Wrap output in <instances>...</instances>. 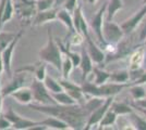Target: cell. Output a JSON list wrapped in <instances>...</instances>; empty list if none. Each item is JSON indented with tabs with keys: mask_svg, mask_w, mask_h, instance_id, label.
Returning a JSON list of instances; mask_svg holds the SVG:
<instances>
[{
	"mask_svg": "<svg viewBox=\"0 0 146 130\" xmlns=\"http://www.w3.org/2000/svg\"><path fill=\"white\" fill-rule=\"evenodd\" d=\"M30 107L32 110L39 112L45 115H50L60 118L64 123H67L70 129L81 130L85 128L86 122L90 114L87 113L85 107L75 103L72 105H60V104H50V105H40L31 103Z\"/></svg>",
	"mask_w": 146,
	"mask_h": 130,
	"instance_id": "6da1fadb",
	"label": "cell"
},
{
	"mask_svg": "<svg viewBox=\"0 0 146 130\" xmlns=\"http://www.w3.org/2000/svg\"><path fill=\"white\" fill-rule=\"evenodd\" d=\"M38 56L40 61L52 65L58 72H61L62 52L57 40L54 37L51 28H48L47 31V41L43 48L38 51Z\"/></svg>",
	"mask_w": 146,
	"mask_h": 130,
	"instance_id": "7a4b0ae2",
	"label": "cell"
},
{
	"mask_svg": "<svg viewBox=\"0 0 146 130\" xmlns=\"http://www.w3.org/2000/svg\"><path fill=\"white\" fill-rule=\"evenodd\" d=\"M14 12L20 21L25 24L32 23V20L37 13L36 0H12Z\"/></svg>",
	"mask_w": 146,
	"mask_h": 130,
	"instance_id": "3957f363",
	"label": "cell"
},
{
	"mask_svg": "<svg viewBox=\"0 0 146 130\" xmlns=\"http://www.w3.org/2000/svg\"><path fill=\"white\" fill-rule=\"evenodd\" d=\"M30 88L33 93V102L35 104H40V105L57 104L55 99L51 95V93L49 92L47 87L45 86L44 81L33 78Z\"/></svg>",
	"mask_w": 146,
	"mask_h": 130,
	"instance_id": "277c9868",
	"label": "cell"
},
{
	"mask_svg": "<svg viewBox=\"0 0 146 130\" xmlns=\"http://www.w3.org/2000/svg\"><path fill=\"white\" fill-rule=\"evenodd\" d=\"M124 31L121 28V26L115 23L113 21L106 20L103 25V37L106 44H118L123 38ZM105 44V46H106Z\"/></svg>",
	"mask_w": 146,
	"mask_h": 130,
	"instance_id": "5b68a950",
	"label": "cell"
},
{
	"mask_svg": "<svg viewBox=\"0 0 146 130\" xmlns=\"http://www.w3.org/2000/svg\"><path fill=\"white\" fill-rule=\"evenodd\" d=\"M3 116L9 119L12 124V129L17 130H31L34 126H36L38 122H34L31 120L29 118H25L21 115H19L17 112H14L11 106L8 107V110L6 112L2 113Z\"/></svg>",
	"mask_w": 146,
	"mask_h": 130,
	"instance_id": "8992f818",
	"label": "cell"
},
{
	"mask_svg": "<svg viewBox=\"0 0 146 130\" xmlns=\"http://www.w3.org/2000/svg\"><path fill=\"white\" fill-rule=\"evenodd\" d=\"M29 75L30 73L26 72H15L10 77V80L8 81L6 86L1 87V94L3 98L10 97V94L14 92L15 90L20 89L21 87H24L25 82L29 80Z\"/></svg>",
	"mask_w": 146,
	"mask_h": 130,
	"instance_id": "52a82bcc",
	"label": "cell"
},
{
	"mask_svg": "<svg viewBox=\"0 0 146 130\" xmlns=\"http://www.w3.org/2000/svg\"><path fill=\"white\" fill-rule=\"evenodd\" d=\"M24 35V29H21L18 31L17 36L14 38L12 42L10 43L7 48L2 50V52L0 53L1 54V59H2V62H3V67H5V72L9 75L10 77L12 76V59H13V53H14V50L18 46L20 39L23 37Z\"/></svg>",
	"mask_w": 146,
	"mask_h": 130,
	"instance_id": "ba28073f",
	"label": "cell"
},
{
	"mask_svg": "<svg viewBox=\"0 0 146 130\" xmlns=\"http://www.w3.org/2000/svg\"><path fill=\"white\" fill-rule=\"evenodd\" d=\"M115 100V97H108L106 98L105 102L100 106H98L95 111H93L91 113V115L88 116V119L86 122L85 125V130L93 129L94 126H97L99 124V122L103 119V117L105 116V114L107 113V111L110 108V105L112 103V101Z\"/></svg>",
	"mask_w": 146,
	"mask_h": 130,
	"instance_id": "9c48e42d",
	"label": "cell"
},
{
	"mask_svg": "<svg viewBox=\"0 0 146 130\" xmlns=\"http://www.w3.org/2000/svg\"><path fill=\"white\" fill-rule=\"evenodd\" d=\"M106 9H107V1L99 8V10H98L97 12L92 16L91 22H90V24H88L90 27L92 28V31L95 33L98 41L102 43L103 46L106 44L105 40H104V37H103V25H104V22H105V20H104V14H106Z\"/></svg>",
	"mask_w": 146,
	"mask_h": 130,
	"instance_id": "30bf717a",
	"label": "cell"
},
{
	"mask_svg": "<svg viewBox=\"0 0 146 130\" xmlns=\"http://www.w3.org/2000/svg\"><path fill=\"white\" fill-rule=\"evenodd\" d=\"M58 80H59V82L61 84L63 90H64L68 94H70L73 99L76 101V103L83 104L86 100H87L86 99V95L84 94L83 90H82L81 85H76L75 82L71 81L69 78H63V77L59 78Z\"/></svg>",
	"mask_w": 146,
	"mask_h": 130,
	"instance_id": "8fae6325",
	"label": "cell"
},
{
	"mask_svg": "<svg viewBox=\"0 0 146 130\" xmlns=\"http://www.w3.org/2000/svg\"><path fill=\"white\" fill-rule=\"evenodd\" d=\"M73 25H74V29L82 34L84 38L90 36V25L86 22V19L82 11V7L78 6L74 11H73Z\"/></svg>",
	"mask_w": 146,
	"mask_h": 130,
	"instance_id": "7c38bea8",
	"label": "cell"
},
{
	"mask_svg": "<svg viewBox=\"0 0 146 130\" xmlns=\"http://www.w3.org/2000/svg\"><path fill=\"white\" fill-rule=\"evenodd\" d=\"M86 40V51L88 53V56H91L92 61L95 64H103L106 60V53L103 49H100L96 43L92 40L91 36L85 38Z\"/></svg>",
	"mask_w": 146,
	"mask_h": 130,
	"instance_id": "4fadbf2b",
	"label": "cell"
},
{
	"mask_svg": "<svg viewBox=\"0 0 146 130\" xmlns=\"http://www.w3.org/2000/svg\"><path fill=\"white\" fill-rule=\"evenodd\" d=\"M57 12H58V8H52V9L44 10V11H37L31 24L33 26H42V25L48 24L50 22L57 21Z\"/></svg>",
	"mask_w": 146,
	"mask_h": 130,
	"instance_id": "5bb4252c",
	"label": "cell"
},
{
	"mask_svg": "<svg viewBox=\"0 0 146 130\" xmlns=\"http://www.w3.org/2000/svg\"><path fill=\"white\" fill-rule=\"evenodd\" d=\"M18 72H26L30 74H34V78L44 81V79L47 76V63L40 61L35 64H29L26 66L19 68Z\"/></svg>",
	"mask_w": 146,
	"mask_h": 130,
	"instance_id": "9a60e30c",
	"label": "cell"
},
{
	"mask_svg": "<svg viewBox=\"0 0 146 130\" xmlns=\"http://www.w3.org/2000/svg\"><path fill=\"white\" fill-rule=\"evenodd\" d=\"M146 15V6L143 7L139 12H136L132 18L125 20L121 24V28L123 29L124 34H130L132 31H134V28L137 26V24H140V22L143 20V18Z\"/></svg>",
	"mask_w": 146,
	"mask_h": 130,
	"instance_id": "2e32d148",
	"label": "cell"
},
{
	"mask_svg": "<svg viewBox=\"0 0 146 130\" xmlns=\"http://www.w3.org/2000/svg\"><path fill=\"white\" fill-rule=\"evenodd\" d=\"M10 97L22 105H30L31 103H33V93L29 87H21L20 89L11 93Z\"/></svg>",
	"mask_w": 146,
	"mask_h": 130,
	"instance_id": "e0dca14e",
	"label": "cell"
},
{
	"mask_svg": "<svg viewBox=\"0 0 146 130\" xmlns=\"http://www.w3.org/2000/svg\"><path fill=\"white\" fill-rule=\"evenodd\" d=\"M80 68L82 71V80H85L90 77L92 74V71L94 67V62L92 61L91 56H88L86 48H82L81 51V63H80Z\"/></svg>",
	"mask_w": 146,
	"mask_h": 130,
	"instance_id": "ac0fdd59",
	"label": "cell"
},
{
	"mask_svg": "<svg viewBox=\"0 0 146 130\" xmlns=\"http://www.w3.org/2000/svg\"><path fill=\"white\" fill-rule=\"evenodd\" d=\"M128 86V84H118V82H112V81H107L103 85H100V91L104 98L108 97H116L118 93H120Z\"/></svg>",
	"mask_w": 146,
	"mask_h": 130,
	"instance_id": "d6986e66",
	"label": "cell"
},
{
	"mask_svg": "<svg viewBox=\"0 0 146 130\" xmlns=\"http://www.w3.org/2000/svg\"><path fill=\"white\" fill-rule=\"evenodd\" d=\"M38 125H43L46 126L48 129H56V130H67L70 129L69 125L64 123L63 120H61L60 118L55 117V116H50L47 115V117L42 122H38Z\"/></svg>",
	"mask_w": 146,
	"mask_h": 130,
	"instance_id": "ffe728a7",
	"label": "cell"
},
{
	"mask_svg": "<svg viewBox=\"0 0 146 130\" xmlns=\"http://www.w3.org/2000/svg\"><path fill=\"white\" fill-rule=\"evenodd\" d=\"M57 21H59L61 24L64 25V27L67 28L70 33L75 31L74 29V25H73V15L70 11H68L64 8H59L58 12H57Z\"/></svg>",
	"mask_w": 146,
	"mask_h": 130,
	"instance_id": "44dd1931",
	"label": "cell"
},
{
	"mask_svg": "<svg viewBox=\"0 0 146 130\" xmlns=\"http://www.w3.org/2000/svg\"><path fill=\"white\" fill-rule=\"evenodd\" d=\"M90 76H92V79H88V80L93 81L94 84L100 86L105 82L109 81L110 72H107L103 68H99L98 66H94L93 71H92V74Z\"/></svg>",
	"mask_w": 146,
	"mask_h": 130,
	"instance_id": "7402d4cb",
	"label": "cell"
},
{
	"mask_svg": "<svg viewBox=\"0 0 146 130\" xmlns=\"http://www.w3.org/2000/svg\"><path fill=\"white\" fill-rule=\"evenodd\" d=\"M123 8L122 0H108L107 1V9H106V15L108 21H112L116 16L118 11H120Z\"/></svg>",
	"mask_w": 146,
	"mask_h": 130,
	"instance_id": "603a6c76",
	"label": "cell"
},
{
	"mask_svg": "<svg viewBox=\"0 0 146 130\" xmlns=\"http://www.w3.org/2000/svg\"><path fill=\"white\" fill-rule=\"evenodd\" d=\"M51 95L55 99L56 103L60 104V105H72V104L76 103V101L73 99L70 94H68L64 90H62L60 92L51 93Z\"/></svg>",
	"mask_w": 146,
	"mask_h": 130,
	"instance_id": "cb8c5ba5",
	"label": "cell"
},
{
	"mask_svg": "<svg viewBox=\"0 0 146 130\" xmlns=\"http://www.w3.org/2000/svg\"><path fill=\"white\" fill-rule=\"evenodd\" d=\"M110 110H112L118 116H119V115H120V116L128 115V114H131V113L133 112L132 107L130 105L123 103V102H116L115 100L112 101V103H111V105H110Z\"/></svg>",
	"mask_w": 146,
	"mask_h": 130,
	"instance_id": "d4e9b609",
	"label": "cell"
},
{
	"mask_svg": "<svg viewBox=\"0 0 146 130\" xmlns=\"http://www.w3.org/2000/svg\"><path fill=\"white\" fill-rule=\"evenodd\" d=\"M130 78V73L125 69H118L115 72H110L109 81L118 82V84H127Z\"/></svg>",
	"mask_w": 146,
	"mask_h": 130,
	"instance_id": "484cf974",
	"label": "cell"
},
{
	"mask_svg": "<svg viewBox=\"0 0 146 130\" xmlns=\"http://www.w3.org/2000/svg\"><path fill=\"white\" fill-rule=\"evenodd\" d=\"M14 6H13V1L12 0H7L6 7H5V10H3V14H2V19H1V29L3 27V25L9 23L14 16Z\"/></svg>",
	"mask_w": 146,
	"mask_h": 130,
	"instance_id": "4316f807",
	"label": "cell"
},
{
	"mask_svg": "<svg viewBox=\"0 0 146 130\" xmlns=\"http://www.w3.org/2000/svg\"><path fill=\"white\" fill-rule=\"evenodd\" d=\"M117 117H118V115H117L115 112L112 111V110H108L107 113L105 114V116L103 117V119L99 122V129H103V128H107V127H111V126H113V125L116 124L117 122Z\"/></svg>",
	"mask_w": 146,
	"mask_h": 130,
	"instance_id": "83f0119b",
	"label": "cell"
},
{
	"mask_svg": "<svg viewBox=\"0 0 146 130\" xmlns=\"http://www.w3.org/2000/svg\"><path fill=\"white\" fill-rule=\"evenodd\" d=\"M74 68L73 66V63L72 61L70 60V57L62 53V61H61V77L63 78H69L70 77V74L72 72V69Z\"/></svg>",
	"mask_w": 146,
	"mask_h": 130,
	"instance_id": "f1b7e54d",
	"label": "cell"
},
{
	"mask_svg": "<svg viewBox=\"0 0 146 130\" xmlns=\"http://www.w3.org/2000/svg\"><path fill=\"white\" fill-rule=\"evenodd\" d=\"M17 34L18 33H14V31H0V53L2 52V50L5 49V48H7L14 40Z\"/></svg>",
	"mask_w": 146,
	"mask_h": 130,
	"instance_id": "f546056e",
	"label": "cell"
},
{
	"mask_svg": "<svg viewBox=\"0 0 146 130\" xmlns=\"http://www.w3.org/2000/svg\"><path fill=\"white\" fill-rule=\"evenodd\" d=\"M44 84L45 86L47 87V89L49 90L50 93H56V92H60L63 90V88L61 86V84L59 82L58 79H55L50 76H46V78L44 79Z\"/></svg>",
	"mask_w": 146,
	"mask_h": 130,
	"instance_id": "4dcf8cb0",
	"label": "cell"
},
{
	"mask_svg": "<svg viewBox=\"0 0 146 130\" xmlns=\"http://www.w3.org/2000/svg\"><path fill=\"white\" fill-rule=\"evenodd\" d=\"M142 60H143V51H142V50L136 51L133 56H131V60H130V65H131L130 68H131V71L140 68Z\"/></svg>",
	"mask_w": 146,
	"mask_h": 130,
	"instance_id": "1f68e13d",
	"label": "cell"
},
{
	"mask_svg": "<svg viewBox=\"0 0 146 130\" xmlns=\"http://www.w3.org/2000/svg\"><path fill=\"white\" fill-rule=\"evenodd\" d=\"M130 93H131V95H132L135 100L142 99V98L145 97V94H146L144 88L141 87L140 85H136V84H134L133 86L130 87Z\"/></svg>",
	"mask_w": 146,
	"mask_h": 130,
	"instance_id": "d6a6232c",
	"label": "cell"
},
{
	"mask_svg": "<svg viewBox=\"0 0 146 130\" xmlns=\"http://www.w3.org/2000/svg\"><path fill=\"white\" fill-rule=\"evenodd\" d=\"M37 11H44L55 8V0H36Z\"/></svg>",
	"mask_w": 146,
	"mask_h": 130,
	"instance_id": "836d02e7",
	"label": "cell"
},
{
	"mask_svg": "<svg viewBox=\"0 0 146 130\" xmlns=\"http://www.w3.org/2000/svg\"><path fill=\"white\" fill-rule=\"evenodd\" d=\"M131 120H132V124H133V126H135L136 129H146V122L144 119H142L139 115L133 114V112L131 113Z\"/></svg>",
	"mask_w": 146,
	"mask_h": 130,
	"instance_id": "e575fe53",
	"label": "cell"
},
{
	"mask_svg": "<svg viewBox=\"0 0 146 130\" xmlns=\"http://www.w3.org/2000/svg\"><path fill=\"white\" fill-rule=\"evenodd\" d=\"M10 128H12L11 122H10L9 119H7V118L3 116V114L1 113V115H0V130L10 129Z\"/></svg>",
	"mask_w": 146,
	"mask_h": 130,
	"instance_id": "d590c367",
	"label": "cell"
},
{
	"mask_svg": "<svg viewBox=\"0 0 146 130\" xmlns=\"http://www.w3.org/2000/svg\"><path fill=\"white\" fill-rule=\"evenodd\" d=\"M78 6H79V5H78V0H67V1L64 2V5H63L62 8L67 9L68 11H70V12L72 13L73 11H74V9Z\"/></svg>",
	"mask_w": 146,
	"mask_h": 130,
	"instance_id": "8d00e7d4",
	"label": "cell"
},
{
	"mask_svg": "<svg viewBox=\"0 0 146 130\" xmlns=\"http://www.w3.org/2000/svg\"><path fill=\"white\" fill-rule=\"evenodd\" d=\"M146 82V73H143V74L141 75L140 77L135 80L134 84H136V85H142V84H145Z\"/></svg>",
	"mask_w": 146,
	"mask_h": 130,
	"instance_id": "74e56055",
	"label": "cell"
},
{
	"mask_svg": "<svg viewBox=\"0 0 146 130\" xmlns=\"http://www.w3.org/2000/svg\"><path fill=\"white\" fill-rule=\"evenodd\" d=\"M136 105H137V107L146 108V99H144V98H142V99L136 100Z\"/></svg>",
	"mask_w": 146,
	"mask_h": 130,
	"instance_id": "f35d334b",
	"label": "cell"
},
{
	"mask_svg": "<svg viewBox=\"0 0 146 130\" xmlns=\"http://www.w3.org/2000/svg\"><path fill=\"white\" fill-rule=\"evenodd\" d=\"M140 38H141V40H144V39H146V23H145V25L143 26L142 31H141Z\"/></svg>",
	"mask_w": 146,
	"mask_h": 130,
	"instance_id": "ab89813d",
	"label": "cell"
},
{
	"mask_svg": "<svg viewBox=\"0 0 146 130\" xmlns=\"http://www.w3.org/2000/svg\"><path fill=\"white\" fill-rule=\"evenodd\" d=\"M66 1H67V0H55V8H58V9H59L61 6L63 7Z\"/></svg>",
	"mask_w": 146,
	"mask_h": 130,
	"instance_id": "60d3db41",
	"label": "cell"
},
{
	"mask_svg": "<svg viewBox=\"0 0 146 130\" xmlns=\"http://www.w3.org/2000/svg\"><path fill=\"white\" fill-rule=\"evenodd\" d=\"M2 72H5V67H3V62L1 59V54H0V76L2 74Z\"/></svg>",
	"mask_w": 146,
	"mask_h": 130,
	"instance_id": "b9f144b4",
	"label": "cell"
},
{
	"mask_svg": "<svg viewBox=\"0 0 146 130\" xmlns=\"http://www.w3.org/2000/svg\"><path fill=\"white\" fill-rule=\"evenodd\" d=\"M86 2H88V3H91V5H93V3H95L97 0H85Z\"/></svg>",
	"mask_w": 146,
	"mask_h": 130,
	"instance_id": "7bdbcfd3",
	"label": "cell"
},
{
	"mask_svg": "<svg viewBox=\"0 0 146 130\" xmlns=\"http://www.w3.org/2000/svg\"><path fill=\"white\" fill-rule=\"evenodd\" d=\"M0 31H1V29H0Z\"/></svg>",
	"mask_w": 146,
	"mask_h": 130,
	"instance_id": "ee69618b",
	"label": "cell"
}]
</instances>
